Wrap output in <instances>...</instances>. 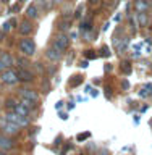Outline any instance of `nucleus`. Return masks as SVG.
<instances>
[{"label":"nucleus","mask_w":152,"mask_h":155,"mask_svg":"<svg viewBox=\"0 0 152 155\" xmlns=\"http://www.w3.org/2000/svg\"><path fill=\"white\" fill-rule=\"evenodd\" d=\"M52 47H55L58 52H65L68 47H70V37L66 36L65 32H60L53 37V42H52Z\"/></svg>","instance_id":"nucleus-1"},{"label":"nucleus","mask_w":152,"mask_h":155,"mask_svg":"<svg viewBox=\"0 0 152 155\" xmlns=\"http://www.w3.org/2000/svg\"><path fill=\"white\" fill-rule=\"evenodd\" d=\"M0 82H3V84H10V86H15L19 82V78H18V73L12 70V68H7V70L2 71V74H0Z\"/></svg>","instance_id":"nucleus-2"},{"label":"nucleus","mask_w":152,"mask_h":155,"mask_svg":"<svg viewBox=\"0 0 152 155\" xmlns=\"http://www.w3.org/2000/svg\"><path fill=\"white\" fill-rule=\"evenodd\" d=\"M0 129H2V134L5 136H16L19 133V126L12 123V121H8L7 118H2L0 120Z\"/></svg>","instance_id":"nucleus-3"},{"label":"nucleus","mask_w":152,"mask_h":155,"mask_svg":"<svg viewBox=\"0 0 152 155\" xmlns=\"http://www.w3.org/2000/svg\"><path fill=\"white\" fill-rule=\"evenodd\" d=\"M5 118H7L8 121H12V123H15V124H18L19 128H26V126L29 124L28 116H21V115L15 113V111H8V113L5 115Z\"/></svg>","instance_id":"nucleus-4"},{"label":"nucleus","mask_w":152,"mask_h":155,"mask_svg":"<svg viewBox=\"0 0 152 155\" xmlns=\"http://www.w3.org/2000/svg\"><path fill=\"white\" fill-rule=\"evenodd\" d=\"M19 50H21L26 57H32L36 53V44H34L31 39H23L19 42Z\"/></svg>","instance_id":"nucleus-5"},{"label":"nucleus","mask_w":152,"mask_h":155,"mask_svg":"<svg viewBox=\"0 0 152 155\" xmlns=\"http://www.w3.org/2000/svg\"><path fill=\"white\" fill-rule=\"evenodd\" d=\"M18 94L21 99H29V100H32V102H39V94L36 91H32V89H19L18 91Z\"/></svg>","instance_id":"nucleus-6"},{"label":"nucleus","mask_w":152,"mask_h":155,"mask_svg":"<svg viewBox=\"0 0 152 155\" xmlns=\"http://www.w3.org/2000/svg\"><path fill=\"white\" fill-rule=\"evenodd\" d=\"M15 147V142L12 139L8 137V136L5 134H0V150H3V152H7V150H12Z\"/></svg>","instance_id":"nucleus-7"},{"label":"nucleus","mask_w":152,"mask_h":155,"mask_svg":"<svg viewBox=\"0 0 152 155\" xmlns=\"http://www.w3.org/2000/svg\"><path fill=\"white\" fill-rule=\"evenodd\" d=\"M150 5L152 3L149 2V0H136L134 2V10L138 13H146L150 8Z\"/></svg>","instance_id":"nucleus-8"},{"label":"nucleus","mask_w":152,"mask_h":155,"mask_svg":"<svg viewBox=\"0 0 152 155\" xmlns=\"http://www.w3.org/2000/svg\"><path fill=\"white\" fill-rule=\"evenodd\" d=\"M18 73V78H19V81H24V82H31L34 79V74L31 71H28L26 68H19V70L16 71Z\"/></svg>","instance_id":"nucleus-9"},{"label":"nucleus","mask_w":152,"mask_h":155,"mask_svg":"<svg viewBox=\"0 0 152 155\" xmlns=\"http://www.w3.org/2000/svg\"><path fill=\"white\" fill-rule=\"evenodd\" d=\"M46 57L49 58V60H52V61H58L62 58V52H58L55 47H49L46 50Z\"/></svg>","instance_id":"nucleus-10"},{"label":"nucleus","mask_w":152,"mask_h":155,"mask_svg":"<svg viewBox=\"0 0 152 155\" xmlns=\"http://www.w3.org/2000/svg\"><path fill=\"white\" fill-rule=\"evenodd\" d=\"M18 31H19L21 36H29V34L32 32V24L29 21H21L19 26H18Z\"/></svg>","instance_id":"nucleus-11"},{"label":"nucleus","mask_w":152,"mask_h":155,"mask_svg":"<svg viewBox=\"0 0 152 155\" xmlns=\"http://www.w3.org/2000/svg\"><path fill=\"white\" fill-rule=\"evenodd\" d=\"M136 21H138V26L146 28L150 23V18L147 16V13H138L136 12Z\"/></svg>","instance_id":"nucleus-12"},{"label":"nucleus","mask_w":152,"mask_h":155,"mask_svg":"<svg viewBox=\"0 0 152 155\" xmlns=\"http://www.w3.org/2000/svg\"><path fill=\"white\" fill-rule=\"evenodd\" d=\"M0 60H2V63L5 65V68H10L15 63V58L10 55V53H7V52H3V53H0Z\"/></svg>","instance_id":"nucleus-13"},{"label":"nucleus","mask_w":152,"mask_h":155,"mask_svg":"<svg viewBox=\"0 0 152 155\" xmlns=\"http://www.w3.org/2000/svg\"><path fill=\"white\" fill-rule=\"evenodd\" d=\"M37 15H39V8H37V5H34L31 3L29 7L26 8V16L29 19H34V18H37Z\"/></svg>","instance_id":"nucleus-14"},{"label":"nucleus","mask_w":152,"mask_h":155,"mask_svg":"<svg viewBox=\"0 0 152 155\" xmlns=\"http://www.w3.org/2000/svg\"><path fill=\"white\" fill-rule=\"evenodd\" d=\"M13 111H15V113H18V115H21V116H28L31 110L26 108V107H24L23 104H18L16 107H15V110H13Z\"/></svg>","instance_id":"nucleus-15"},{"label":"nucleus","mask_w":152,"mask_h":155,"mask_svg":"<svg viewBox=\"0 0 152 155\" xmlns=\"http://www.w3.org/2000/svg\"><path fill=\"white\" fill-rule=\"evenodd\" d=\"M37 5L41 8H44V10H52L53 5H55V2H53V0H39Z\"/></svg>","instance_id":"nucleus-16"},{"label":"nucleus","mask_w":152,"mask_h":155,"mask_svg":"<svg viewBox=\"0 0 152 155\" xmlns=\"http://www.w3.org/2000/svg\"><path fill=\"white\" fill-rule=\"evenodd\" d=\"M19 104H23L24 107H26V108H29V110H34L36 108V102H32V100H29V99H21V102H19Z\"/></svg>","instance_id":"nucleus-17"},{"label":"nucleus","mask_w":152,"mask_h":155,"mask_svg":"<svg viewBox=\"0 0 152 155\" xmlns=\"http://www.w3.org/2000/svg\"><path fill=\"white\" fill-rule=\"evenodd\" d=\"M15 24H16V21H15V19L12 18V19H10V21H7V23H5V24H3V28H2V31H3V32H8V31H10V29H12V28L15 26Z\"/></svg>","instance_id":"nucleus-18"},{"label":"nucleus","mask_w":152,"mask_h":155,"mask_svg":"<svg viewBox=\"0 0 152 155\" xmlns=\"http://www.w3.org/2000/svg\"><path fill=\"white\" fill-rule=\"evenodd\" d=\"M18 104H16V100L15 99H7V102H5V107H7V110H15V107H16Z\"/></svg>","instance_id":"nucleus-19"},{"label":"nucleus","mask_w":152,"mask_h":155,"mask_svg":"<svg viewBox=\"0 0 152 155\" xmlns=\"http://www.w3.org/2000/svg\"><path fill=\"white\" fill-rule=\"evenodd\" d=\"M91 137V133H81V134H78V140H79V142H83V140H86V139H89Z\"/></svg>","instance_id":"nucleus-20"},{"label":"nucleus","mask_w":152,"mask_h":155,"mask_svg":"<svg viewBox=\"0 0 152 155\" xmlns=\"http://www.w3.org/2000/svg\"><path fill=\"white\" fill-rule=\"evenodd\" d=\"M16 63H18V65H19V68H26L28 65H29V63H28V60H26V58H18V60H16Z\"/></svg>","instance_id":"nucleus-21"},{"label":"nucleus","mask_w":152,"mask_h":155,"mask_svg":"<svg viewBox=\"0 0 152 155\" xmlns=\"http://www.w3.org/2000/svg\"><path fill=\"white\" fill-rule=\"evenodd\" d=\"M121 65H123V66H121V70H123L125 73H130V71H131V65H130V61H123Z\"/></svg>","instance_id":"nucleus-22"},{"label":"nucleus","mask_w":152,"mask_h":155,"mask_svg":"<svg viewBox=\"0 0 152 155\" xmlns=\"http://www.w3.org/2000/svg\"><path fill=\"white\" fill-rule=\"evenodd\" d=\"M83 82V78L81 76H75V79H71V86H78Z\"/></svg>","instance_id":"nucleus-23"},{"label":"nucleus","mask_w":152,"mask_h":155,"mask_svg":"<svg viewBox=\"0 0 152 155\" xmlns=\"http://www.w3.org/2000/svg\"><path fill=\"white\" fill-rule=\"evenodd\" d=\"M100 55H102V57H110L109 47H102V48H100Z\"/></svg>","instance_id":"nucleus-24"},{"label":"nucleus","mask_w":152,"mask_h":155,"mask_svg":"<svg viewBox=\"0 0 152 155\" xmlns=\"http://www.w3.org/2000/svg\"><path fill=\"white\" fill-rule=\"evenodd\" d=\"M86 58H96V53H92V50L86 52Z\"/></svg>","instance_id":"nucleus-25"},{"label":"nucleus","mask_w":152,"mask_h":155,"mask_svg":"<svg viewBox=\"0 0 152 155\" xmlns=\"http://www.w3.org/2000/svg\"><path fill=\"white\" fill-rule=\"evenodd\" d=\"M34 65H36V68H37V71H44V68H42V63H34Z\"/></svg>","instance_id":"nucleus-26"},{"label":"nucleus","mask_w":152,"mask_h":155,"mask_svg":"<svg viewBox=\"0 0 152 155\" xmlns=\"http://www.w3.org/2000/svg\"><path fill=\"white\" fill-rule=\"evenodd\" d=\"M5 70V65H3V63H2V60H0V73H2Z\"/></svg>","instance_id":"nucleus-27"},{"label":"nucleus","mask_w":152,"mask_h":155,"mask_svg":"<svg viewBox=\"0 0 152 155\" xmlns=\"http://www.w3.org/2000/svg\"><path fill=\"white\" fill-rule=\"evenodd\" d=\"M55 3H63V2H66V0H53Z\"/></svg>","instance_id":"nucleus-28"},{"label":"nucleus","mask_w":152,"mask_h":155,"mask_svg":"<svg viewBox=\"0 0 152 155\" xmlns=\"http://www.w3.org/2000/svg\"><path fill=\"white\" fill-rule=\"evenodd\" d=\"M0 155H8L7 152H3V150H0Z\"/></svg>","instance_id":"nucleus-29"}]
</instances>
